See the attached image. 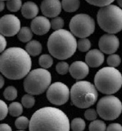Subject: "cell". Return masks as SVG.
Wrapping results in <instances>:
<instances>
[{
  "label": "cell",
  "mask_w": 122,
  "mask_h": 131,
  "mask_svg": "<svg viewBox=\"0 0 122 131\" xmlns=\"http://www.w3.org/2000/svg\"><path fill=\"white\" fill-rule=\"evenodd\" d=\"M31 67L30 56L21 48H10L1 56L0 70L2 74L10 80H20L27 76Z\"/></svg>",
  "instance_id": "6da1fadb"
},
{
  "label": "cell",
  "mask_w": 122,
  "mask_h": 131,
  "mask_svg": "<svg viewBox=\"0 0 122 131\" xmlns=\"http://www.w3.org/2000/svg\"><path fill=\"white\" fill-rule=\"evenodd\" d=\"M70 122L64 112L54 107H44L33 114L30 131H69Z\"/></svg>",
  "instance_id": "7a4b0ae2"
},
{
  "label": "cell",
  "mask_w": 122,
  "mask_h": 131,
  "mask_svg": "<svg viewBox=\"0 0 122 131\" xmlns=\"http://www.w3.org/2000/svg\"><path fill=\"white\" fill-rule=\"evenodd\" d=\"M47 46L53 57L63 60L71 58L75 53L77 41L71 31L62 29L54 31L50 35Z\"/></svg>",
  "instance_id": "3957f363"
},
{
  "label": "cell",
  "mask_w": 122,
  "mask_h": 131,
  "mask_svg": "<svg viewBox=\"0 0 122 131\" xmlns=\"http://www.w3.org/2000/svg\"><path fill=\"white\" fill-rule=\"evenodd\" d=\"M95 86L100 92L107 95L116 93L122 86V75L115 68L104 67L97 72Z\"/></svg>",
  "instance_id": "277c9868"
},
{
  "label": "cell",
  "mask_w": 122,
  "mask_h": 131,
  "mask_svg": "<svg viewBox=\"0 0 122 131\" xmlns=\"http://www.w3.org/2000/svg\"><path fill=\"white\" fill-rule=\"evenodd\" d=\"M98 98L97 90L92 83L88 81L76 82L71 89L72 103L79 108H87L93 105Z\"/></svg>",
  "instance_id": "5b68a950"
},
{
  "label": "cell",
  "mask_w": 122,
  "mask_h": 131,
  "mask_svg": "<svg viewBox=\"0 0 122 131\" xmlns=\"http://www.w3.org/2000/svg\"><path fill=\"white\" fill-rule=\"evenodd\" d=\"M97 18L100 28L108 34H115L122 30V9L117 5L101 7Z\"/></svg>",
  "instance_id": "8992f818"
},
{
  "label": "cell",
  "mask_w": 122,
  "mask_h": 131,
  "mask_svg": "<svg viewBox=\"0 0 122 131\" xmlns=\"http://www.w3.org/2000/svg\"><path fill=\"white\" fill-rule=\"evenodd\" d=\"M52 76L48 70L38 68L31 71L24 81V90L32 95H39L50 87Z\"/></svg>",
  "instance_id": "52a82bcc"
},
{
  "label": "cell",
  "mask_w": 122,
  "mask_h": 131,
  "mask_svg": "<svg viewBox=\"0 0 122 131\" xmlns=\"http://www.w3.org/2000/svg\"><path fill=\"white\" fill-rule=\"evenodd\" d=\"M97 112L99 116L105 121H114L120 116L122 112V103L117 97L106 96L99 100Z\"/></svg>",
  "instance_id": "ba28073f"
},
{
  "label": "cell",
  "mask_w": 122,
  "mask_h": 131,
  "mask_svg": "<svg viewBox=\"0 0 122 131\" xmlns=\"http://www.w3.org/2000/svg\"><path fill=\"white\" fill-rule=\"evenodd\" d=\"M69 28L72 34L80 38H87L95 31L94 19L87 14H77L72 17Z\"/></svg>",
  "instance_id": "9c48e42d"
},
{
  "label": "cell",
  "mask_w": 122,
  "mask_h": 131,
  "mask_svg": "<svg viewBox=\"0 0 122 131\" xmlns=\"http://www.w3.org/2000/svg\"><path fill=\"white\" fill-rule=\"evenodd\" d=\"M70 90L64 83L57 82L48 88L46 97L50 103L57 106L63 105L69 100Z\"/></svg>",
  "instance_id": "30bf717a"
},
{
  "label": "cell",
  "mask_w": 122,
  "mask_h": 131,
  "mask_svg": "<svg viewBox=\"0 0 122 131\" xmlns=\"http://www.w3.org/2000/svg\"><path fill=\"white\" fill-rule=\"evenodd\" d=\"M21 29L20 21L12 14H7L0 20V32L4 37H12L18 34Z\"/></svg>",
  "instance_id": "8fae6325"
},
{
  "label": "cell",
  "mask_w": 122,
  "mask_h": 131,
  "mask_svg": "<svg viewBox=\"0 0 122 131\" xmlns=\"http://www.w3.org/2000/svg\"><path fill=\"white\" fill-rule=\"evenodd\" d=\"M100 50L107 54H114L119 47V40L114 34L103 35L99 41Z\"/></svg>",
  "instance_id": "7c38bea8"
},
{
  "label": "cell",
  "mask_w": 122,
  "mask_h": 131,
  "mask_svg": "<svg viewBox=\"0 0 122 131\" xmlns=\"http://www.w3.org/2000/svg\"><path fill=\"white\" fill-rule=\"evenodd\" d=\"M40 8L47 17H57L62 10V3L59 0H45L42 2Z\"/></svg>",
  "instance_id": "4fadbf2b"
},
{
  "label": "cell",
  "mask_w": 122,
  "mask_h": 131,
  "mask_svg": "<svg viewBox=\"0 0 122 131\" xmlns=\"http://www.w3.org/2000/svg\"><path fill=\"white\" fill-rule=\"evenodd\" d=\"M51 28V22L44 16H38L32 19L31 22V29L36 35L42 36L49 31Z\"/></svg>",
  "instance_id": "5bb4252c"
},
{
  "label": "cell",
  "mask_w": 122,
  "mask_h": 131,
  "mask_svg": "<svg viewBox=\"0 0 122 131\" xmlns=\"http://www.w3.org/2000/svg\"><path fill=\"white\" fill-rule=\"evenodd\" d=\"M69 72L72 78L76 80H82L89 74V69L86 62L76 61L69 68Z\"/></svg>",
  "instance_id": "9a60e30c"
},
{
  "label": "cell",
  "mask_w": 122,
  "mask_h": 131,
  "mask_svg": "<svg viewBox=\"0 0 122 131\" xmlns=\"http://www.w3.org/2000/svg\"><path fill=\"white\" fill-rule=\"evenodd\" d=\"M105 60L103 52L97 49H93L87 52L85 56V62L89 67L97 68L102 65Z\"/></svg>",
  "instance_id": "2e32d148"
},
{
  "label": "cell",
  "mask_w": 122,
  "mask_h": 131,
  "mask_svg": "<svg viewBox=\"0 0 122 131\" xmlns=\"http://www.w3.org/2000/svg\"><path fill=\"white\" fill-rule=\"evenodd\" d=\"M22 14L26 19H34L39 12L38 5L32 2H27L22 7Z\"/></svg>",
  "instance_id": "e0dca14e"
},
{
  "label": "cell",
  "mask_w": 122,
  "mask_h": 131,
  "mask_svg": "<svg viewBox=\"0 0 122 131\" xmlns=\"http://www.w3.org/2000/svg\"><path fill=\"white\" fill-rule=\"evenodd\" d=\"M26 51L31 56H37L42 52V44L38 41L32 40L26 46Z\"/></svg>",
  "instance_id": "ac0fdd59"
},
{
  "label": "cell",
  "mask_w": 122,
  "mask_h": 131,
  "mask_svg": "<svg viewBox=\"0 0 122 131\" xmlns=\"http://www.w3.org/2000/svg\"><path fill=\"white\" fill-rule=\"evenodd\" d=\"M79 0H63L62 2V7L67 12H74L80 6Z\"/></svg>",
  "instance_id": "d6986e66"
},
{
  "label": "cell",
  "mask_w": 122,
  "mask_h": 131,
  "mask_svg": "<svg viewBox=\"0 0 122 131\" xmlns=\"http://www.w3.org/2000/svg\"><path fill=\"white\" fill-rule=\"evenodd\" d=\"M33 36L32 31L28 27H22L17 34V38L22 42H29Z\"/></svg>",
  "instance_id": "ffe728a7"
},
{
  "label": "cell",
  "mask_w": 122,
  "mask_h": 131,
  "mask_svg": "<svg viewBox=\"0 0 122 131\" xmlns=\"http://www.w3.org/2000/svg\"><path fill=\"white\" fill-rule=\"evenodd\" d=\"M9 113L12 115V116L17 117L20 116L23 112V107L22 104L17 102H12L10 104L8 107Z\"/></svg>",
  "instance_id": "44dd1931"
},
{
  "label": "cell",
  "mask_w": 122,
  "mask_h": 131,
  "mask_svg": "<svg viewBox=\"0 0 122 131\" xmlns=\"http://www.w3.org/2000/svg\"><path fill=\"white\" fill-rule=\"evenodd\" d=\"M89 131H106V124L100 120L92 121L89 126Z\"/></svg>",
  "instance_id": "7402d4cb"
},
{
  "label": "cell",
  "mask_w": 122,
  "mask_h": 131,
  "mask_svg": "<svg viewBox=\"0 0 122 131\" xmlns=\"http://www.w3.org/2000/svg\"><path fill=\"white\" fill-rule=\"evenodd\" d=\"M71 128L72 131H83L85 128V122L81 118H76L71 121Z\"/></svg>",
  "instance_id": "603a6c76"
},
{
  "label": "cell",
  "mask_w": 122,
  "mask_h": 131,
  "mask_svg": "<svg viewBox=\"0 0 122 131\" xmlns=\"http://www.w3.org/2000/svg\"><path fill=\"white\" fill-rule=\"evenodd\" d=\"M39 64L42 68H49L53 64V59L48 54H43L39 58Z\"/></svg>",
  "instance_id": "cb8c5ba5"
},
{
  "label": "cell",
  "mask_w": 122,
  "mask_h": 131,
  "mask_svg": "<svg viewBox=\"0 0 122 131\" xmlns=\"http://www.w3.org/2000/svg\"><path fill=\"white\" fill-rule=\"evenodd\" d=\"M30 121L26 116H20L15 121V126L20 130H26L30 126Z\"/></svg>",
  "instance_id": "d4e9b609"
},
{
  "label": "cell",
  "mask_w": 122,
  "mask_h": 131,
  "mask_svg": "<svg viewBox=\"0 0 122 131\" xmlns=\"http://www.w3.org/2000/svg\"><path fill=\"white\" fill-rule=\"evenodd\" d=\"M4 96L7 100H15L17 96V89L12 86H7L4 91Z\"/></svg>",
  "instance_id": "484cf974"
},
{
  "label": "cell",
  "mask_w": 122,
  "mask_h": 131,
  "mask_svg": "<svg viewBox=\"0 0 122 131\" xmlns=\"http://www.w3.org/2000/svg\"><path fill=\"white\" fill-rule=\"evenodd\" d=\"M7 8L9 11L12 12H16L19 11L22 7V3L20 0H14V1H7L6 2Z\"/></svg>",
  "instance_id": "4316f807"
},
{
  "label": "cell",
  "mask_w": 122,
  "mask_h": 131,
  "mask_svg": "<svg viewBox=\"0 0 122 131\" xmlns=\"http://www.w3.org/2000/svg\"><path fill=\"white\" fill-rule=\"evenodd\" d=\"M91 43L87 38H82L77 42V48L82 52H87L91 48Z\"/></svg>",
  "instance_id": "83f0119b"
},
{
  "label": "cell",
  "mask_w": 122,
  "mask_h": 131,
  "mask_svg": "<svg viewBox=\"0 0 122 131\" xmlns=\"http://www.w3.org/2000/svg\"><path fill=\"white\" fill-rule=\"evenodd\" d=\"M22 104L25 108H30L34 106L35 98L33 96V95L27 94L23 96L22 98Z\"/></svg>",
  "instance_id": "f1b7e54d"
},
{
  "label": "cell",
  "mask_w": 122,
  "mask_h": 131,
  "mask_svg": "<svg viewBox=\"0 0 122 131\" xmlns=\"http://www.w3.org/2000/svg\"><path fill=\"white\" fill-rule=\"evenodd\" d=\"M107 62L110 67L115 68L117 67L121 62V59L120 56L117 54H111L107 58Z\"/></svg>",
  "instance_id": "f546056e"
},
{
  "label": "cell",
  "mask_w": 122,
  "mask_h": 131,
  "mask_svg": "<svg viewBox=\"0 0 122 131\" xmlns=\"http://www.w3.org/2000/svg\"><path fill=\"white\" fill-rule=\"evenodd\" d=\"M69 65L65 62H60L56 66V70L60 75H65L69 71Z\"/></svg>",
  "instance_id": "4dcf8cb0"
},
{
  "label": "cell",
  "mask_w": 122,
  "mask_h": 131,
  "mask_svg": "<svg viewBox=\"0 0 122 131\" xmlns=\"http://www.w3.org/2000/svg\"><path fill=\"white\" fill-rule=\"evenodd\" d=\"M64 26V19L61 17H54L51 21V27L56 31L62 29Z\"/></svg>",
  "instance_id": "1f68e13d"
},
{
  "label": "cell",
  "mask_w": 122,
  "mask_h": 131,
  "mask_svg": "<svg viewBox=\"0 0 122 131\" xmlns=\"http://www.w3.org/2000/svg\"><path fill=\"white\" fill-rule=\"evenodd\" d=\"M87 3H89L91 5L98 6V7H104L107 5H109L111 4V3L114 2L113 0H97V1H93V0H87Z\"/></svg>",
  "instance_id": "d6a6232c"
},
{
  "label": "cell",
  "mask_w": 122,
  "mask_h": 131,
  "mask_svg": "<svg viewBox=\"0 0 122 131\" xmlns=\"http://www.w3.org/2000/svg\"><path fill=\"white\" fill-rule=\"evenodd\" d=\"M85 117L88 121H95L97 117V112L94 109H88L85 112Z\"/></svg>",
  "instance_id": "836d02e7"
},
{
  "label": "cell",
  "mask_w": 122,
  "mask_h": 131,
  "mask_svg": "<svg viewBox=\"0 0 122 131\" xmlns=\"http://www.w3.org/2000/svg\"><path fill=\"white\" fill-rule=\"evenodd\" d=\"M0 108H1V115H0V118L1 121L4 120L7 115V113L9 112V108L7 104L4 102V101L1 100L0 101Z\"/></svg>",
  "instance_id": "e575fe53"
},
{
  "label": "cell",
  "mask_w": 122,
  "mask_h": 131,
  "mask_svg": "<svg viewBox=\"0 0 122 131\" xmlns=\"http://www.w3.org/2000/svg\"><path fill=\"white\" fill-rule=\"evenodd\" d=\"M106 131H122V126L118 123H112L107 128Z\"/></svg>",
  "instance_id": "d590c367"
},
{
  "label": "cell",
  "mask_w": 122,
  "mask_h": 131,
  "mask_svg": "<svg viewBox=\"0 0 122 131\" xmlns=\"http://www.w3.org/2000/svg\"><path fill=\"white\" fill-rule=\"evenodd\" d=\"M6 46H7V41L5 40V37L1 35V36H0V52H4Z\"/></svg>",
  "instance_id": "8d00e7d4"
},
{
  "label": "cell",
  "mask_w": 122,
  "mask_h": 131,
  "mask_svg": "<svg viewBox=\"0 0 122 131\" xmlns=\"http://www.w3.org/2000/svg\"><path fill=\"white\" fill-rule=\"evenodd\" d=\"M1 131H12V128L7 124H2L0 125Z\"/></svg>",
  "instance_id": "74e56055"
},
{
  "label": "cell",
  "mask_w": 122,
  "mask_h": 131,
  "mask_svg": "<svg viewBox=\"0 0 122 131\" xmlns=\"http://www.w3.org/2000/svg\"><path fill=\"white\" fill-rule=\"evenodd\" d=\"M5 4L4 3V1H1V2H0V11H1V12H2V11L4 10V8H5Z\"/></svg>",
  "instance_id": "f35d334b"
},
{
  "label": "cell",
  "mask_w": 122,
  "mask_h": 131,
  "mask_svg": "<svg viewBox=\"0 0 122 131\" xmlns=\"http://www.w3.org/2000/svg\"><path fill=\"white\" fill-rule=\"evenodd\" d=\"M4 82H5V81H4V77L1 76H0V87H1V88H3V86L4 85Z\"/></svg>",
  "instance_id": "ab89813d"
},
{
  "label": "cell",
  "mask_w": 122,
  "mask_h": 131,
  "mask_svg": "<svg viewBox=\"0 0 122 131\" xmlns=\"http://www.w3.org/2000/svg\"><path fill=\"white\" fill-rule=\"evenodd\" d=\"M117 3H118V4H119V6H120L122 8V1H121V0H119V1H117Z\"/></svg>",
  "instance_id": "60d3db41"
},
{
  "label": "cell",
  "mask_w": 122,
  "mask_h": 131,
  "mask_svg": "<svg viewBox=\"0 0 122 131\" xmlns=\"http://www.w3.org/2000/svg\"><path fill=\"white\" fill-rule=\"evenodd\" d=\"M18 131H24V130H18Z\"/></svg>",
  "instance_id": "b9f144b4"
}]
</instances>
